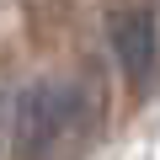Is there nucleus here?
Masks as SVG:
<instances>
[{"mask_svg":"<svg viewBox=\"0 0 160 160\" xmlns=\"http://www.w3.org/2000/svg\"><path fill=\"white\" fill-rule=\"evenodd\" d=\"M80 123H86V91L69 80H32L11 96V133L22 149H48Z\"/></svg>","mask_w":160,"mask_h":160,"instance_id":"f257e3e1","label":"nucleus"},{"mask_svg":"<svg viewBox=\"0 0 160 160\" xmlns=\"http://www.w3.org/2000/svg\"><path fill=\"white\" fill-rule=\"evenodd\" d=\"M107 32H112V48H118V64H123V75L133 80V91H144L149 80H155V64H160L155 16H149V11H112Z\"/></svg>","mask_w":160,"mask_h":160,"instance_id":"f03ea898","label":"nucleus"}]
</instances>
